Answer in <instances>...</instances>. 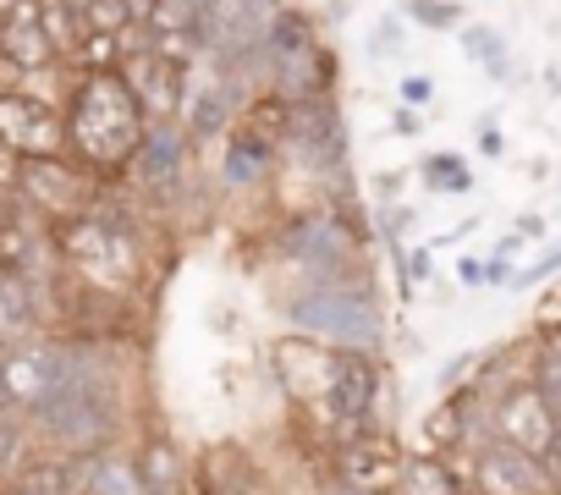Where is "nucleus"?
I'll use <instances>...</instances> for the list:
<instances>
[{"label": "nucleus", "instance_id": "f257e3e1", "mask_svg": "<svg viewBox=\"0 0 561 495\" xmlns=\"http://www.w3.org/2000/svg\"><path fill=\"white\" fill-rule=\"evenodd\" d=\"M122 375L100 342L61 336V375L45 391V402L28 413L34 435L50 451L67 457H94L122 440Z\"/></svg>", "mask_w": 561, "mask_h": 495}, {"label": "nucleus", "instance_id": "f03ea898", "mask_svg": "<svg viewBox=\"0 0 561 495\" xmlns=\"http://www.w3.org/2000/svg\"><path fill=\"white\" fill-rule=\"evenodd\" d=\"M61 116H67V154L78 165H89L100 182L127 176V160L138 154V143L149 133V116L133 100V89L116 67L111 72H78Z\"/></svg>", "mask_w": 561, "mask_h": 495}, {"label": "nucleus", "instance_id": "7ed1b4c3", "mask_svg": "<svg viewBox=\"0 0 561 495\" xmlns=\"http://www.w3.org/2000/svg\"><path fill=\"white\" fill-rule=\"evenodd\" d=\"M280 314H287V325L298 336H314V342H331V347H353V353L386 347V309H380L369 276L309 281L280 303Z\"/></svg>", "mask_w": 561, "mask_h": 495}, {"label": "nucleus", "instance_id": "20e7f679", "mask_svg": "<svg viewBox=\"0 0 561 495\" xmlns=\"http://www.w3.org/2000/svg\"><path fill=\"white\" fill-rule=\"evenodd\" d=\"M347 209H353V204L309 209V215L287 220V231H280V254L304 270V281L369 276V270H364V231L347 220Z\"/></svg>", "mask_w": 561, "mask_h": 495}, {"label": "nucleus", "instance_id": "39448f33", "mask_svg": "<svg viewBox=\"0 0 561 495\" xmlns=\"http://www.w3.org/2000/svg\"><path fill=\"white\" fill-rule=\"evenodd\" d=\"M100 187L105 182L61 149V154H23L18 160V193L12 198L23 209H34L45 226H61L72 215H89L94 198H100Z\"/></svg>", "mask_w": 561, "mask_h": 495}, {"label": "nucleus", "instance_id": "423d86ee", "mask_svg": "<svg viewBox=\"0 0 561 495\" xmlns=\"http://www.w3.org/2000/svg\"><path fill=\"white\" fill-rule=\"evenodd\" d=\"M116 72L127 78V89H133V100L144 105L149 122H176L182 116V105H187V61L182 56H171L165 45L144 39V45H133L122 56Z\"/></svg>", "mask_w": 561, "mask_h": 495}, {"label": "nucleus", "instance_id": "0eeeda50", "mask_svg": "<svg viewBox=\"0 0 561 495\" xmlns=\"http://www.w3.org/2000/svg\"><path fill=\"white\" fill-rule=\"evenodd\" d=\"M325 407H331V424L342 429V440L358 435V429H369V418L380 407V353L336 347V375H331Z\"/></svg>", "mask_w": 561, "mask_h": 495}, {"label": "nucleus", "instance_id": "6e6552de", "mask_svg": "<svg viewBox=\"0 0 561 495\" xmlns=\"http://www.w3.org/2000/svg\"><path fill=\"white\" fill-rule=\"evenodd\" d=\"M287 143L314 165V171H347V116L336 94H314L293 105Z\"/></svg>", "mask_w": 561, "mask_h": 495}, {"label": "nucleus", "instance_id": "1a4fd4ad", "mask_svg": "<svg viewBox=\"0 0 561 495\" xmlns=\"http://www.w3.org/2000/svg\"><path fill=\"white\" fill-rule=\"evenodd\" d=\"M0 143H12L18 154H61L67 116L28 89H0Z\"/></svg>", "mask_w": 561, "mask_h": 495}, {"label": "nucleus", "instance_id": "9d476101", "mask_svg": "<svg viewBox=\"0 0 561 495\" xmlns=\"http://www.w3.org/2000/svg\"><path fill=\"white\" fill-rule=\"evenodd\" d=\"M402 468H408V457H402V446L391 435L358 429V435H347L336 446V479L353 484V490H364V495H397Z\"/></svg>", "mask_w": 561, "mask_h": 495}, {"label": "nucleus", "instance_id": "9b49d317", "mask_svg": "<svg viewBox=\"0 0 561 495\" xmlns=\"http://www.w3.org/2000/svg\"><path fill=\"white\" fill-rule=\"evenodd\" d=\"M187 149H193V138H187L182 116H176V122H149L138 154L127 160V176H133L144 193L165 198V193H176L182 176H187Z\"/></svg>", "mask_w": 561, "mask_h": 495}, {"label": "nucleus", "instance_id": "f8f14e48", "mask_svg": "<svg viewBox=\"0 0 561 495\" xmlns=\"http://www.w3.org/2000/svg\"><path fill=\"white\" fill-rule=\"evenodd\" d=\"M556 424H561V418L550 413V402H545V391H539L534 380H512V385L495 396V440H512V446L528 451V457H545Z\"/></svg>", "mask_w": 561, "mask_h": 495}, {"label": "nucleus", "instance_id": "ddd939ff", "mask_svg": "<svg viewBox=\"0 0 561 495\" xmlns=\"http://www.w3.org/2000/svg\"><path fill=\"white\" fill-rule=\"evenodd\" d=\"M550 473L539 457L517 451L512 440H490L473 451V490L479 495H550Z\"/></svg>", "mask_w": 561, "mask_h": 495}, {"label": "nucleus", "instance_id": "4468645a", "mask_svg": "<svg viewBox=\"0 0 561 495\" xmlns=\"http://www.w3.org/2000/svg\"><path fill=\"white\" fill-rule=\"evenodd\" d=\"M0 61H7L12 72H23V78L61 67V50L50 45V34L39 23V0H23L12 18H0Z\"/></svg>", "mask_w": 561, "mask_h": 495}, {"label": "nucleus", "instance_id": "2eb2a0df", "mask_svg": "<svg viewBox=\"0 0 561 495\" xmlns=\"http://www.w3.org/2000/svg\"><path fill=\"white\" fill-rule=\"evenodd\" d=\"M45 287H50L45 276L0 265V347L28 342V336L45 331Z\"/></svg>", "mask_w": 561, "mask_h": 495}, {"label": "nucleus", "instance_id": "dca6fc26", "mask_svg": "<svg viewBox=\"0 0 561 495\" xmlns=\"http://www.w3.org/2000/svg\"><path fill=\"white\" fill-rule=\"evenodd\" d=\"M457 50H462L495 89H512V83H517V61H512V45H506L501 28H490V23H462V28H457Z\"/></svg>", "mask_w": 561, "mask_h": 495}, {"label": "nucleus", "instance_id": "f3484780", "mask_svg": "<svg viewBox=\"0 0 561 495\" xmlns=\"http://www.w3.org/2000/svg\"><path fill=\"white\" fill-rule=\"evenodd\" d=\"M231 122H237V78H226V72H220L215 89H204V94H193V100L182 105V127H187L193 143L226 138Z\"/></svg>", "mask_w": 561, "mask_h": 495}, {"label": "nucleus", "instance_id": "a211bd4d", "mask_svg": "<svg viewBox=\"0 0 561 495\" xmlns=\"http://www.w3.org/2000/svg\"><path fill=\"white\" fill-rule=\"evenodd\" d=\"M78 479H83V495H144V473H138V457L105 446L94 457H78Z\"/></svg>", "mask_w": 561, "mask_h": 495}, {"label": "nucleus", "instance_id": "6ab92c4d", "mask_svg": "<svg viewBox=\"0 0 561 495\" xmlns=\"http://www.w3.org/2000/svg\"><path fill=\"white\" fill-rule=\"evenodd\" d=\"M209 0H149V39H193L198 34V18H204ZM198 45V39H193Z\"/></svg>", "mask_w": 561, "mask_h": 495}, {"label": "nucleus", "instance_id": "aec40b11", "mask_svg": "<svg viewBox=\"0 0 561 495\" xmlns=\"http://www.w3.org/2000/svg\"><path fill=\"white\" fill-rule=\"evenodd\" d=\"M419 182H424L430 193L457 198V193H468V187H473V160H468V154H457V149H430V154L419 160Z\"/></svg>", "mask_w": 561, "mask_h": 495}, {"label": "nucleus", "instance_id": "412c9836", "mask_svg": "<svg viewBox=\"0 0 561 495\" xmlns=\"http://www.w3.org/2000/svg\"><path fill=\"white\" fill-rule=\"evenodd\" d=\"M138 473H144V495H182L187 490V473H182V457L171 440H149Z\"/></svg>", "mask_w": 561, "mask_h": 495}, {"label": "nucleus", "instance_id": "4be33fe9", "mask_svg": "<svg viewBox=\"0 0 561 495\" xmlns=\"http://www.w3.org/2000/svg\"><path fill=\"white\" fill-rule=\"evenodd\" d=\"M468 484L440 462V457H408V468H402V484H397V495H462Z\"/></svg>", "mask_w": 561, "mask_h": 495}, {"label": "nucleus", "instance_id": "5701e85b", "mask_svg": "<svg viewBox=\"0 0 561 495\" xmlns=\"http://www.w3.org/2000/svg\"><path fill=\"white\" fill-rule=\"evenodd\" d=\"M413 28H424V34H457L468 18H462V0H402L397 7Z\"/></svg>", "mask_w": 561, "mask_h": 495}, {"label": "nucleus", "instance_id": "b1692460", "mask_svg": "<svg viewBox=\"0 0 561 495\" xmlns=\"http://www.w3.org/2000/svg\"><path fill=\"white\" fill-rule=\"evenodd\" d=\"M28 435H34V424L23 413H0V484H12L18 468L28 462Z\"/></svg>", "mask_w": 561, "mask_h": 495}, {"label": "nucleus", "instance_id": "393cba45", "mask_svg": "<svg viewBox=\"0 0 561 495\" xmlns=\"http://www.w3.org/2000/svg\"><path fill=\"white\" fill-rule=\"evenodd\" d=\"M528 380H534V385L545 391L550 413L561 418V331L539 342V353H534V375H528Z\"/></svg>", "mask_w": 561, "mask_h": 495}, {"label": "nucleus", "instance_id": "a878e982", "mask_svg": "<svg viewBox=\"0 0 561 495\" xmlns=\"http://www.w3.org/2000/svg\"><path fill=\"white\" fill-rule=\"evenodd\" d=\"M402 50H408V18L402 12H386L375 23V34H369V56L386 61V56H402Z\"/></svg>", "mask_w": 561, "mask_h": 495}, {"label": "nucleus", "instance_id": "bb28decb", "mask_svg": "<svg viewBox=\"0 0 561 495\" xmlns=\"http://www.w3.org/2000/svg\"><path fill=\"white\" fill-rule=\"evenodd\" d=\"M556 270H561V237L545 248V254H539L528 270H517V276H512V287H539V281H550Z\"/></svg>", "mask_w": 561, "mask_h": 495}, {"label": "nucleus", "instance_id": "cd10ccee", "mask_svg": "<svg viewBox=\"0 0 561 495\" xmlns=\"http://www.w3.org/2000/svg\"><path fill=\"white\" fill-rule=\"evenodd\" d=\"M397 100H402V105H413V111H430V105H435V78L408 72V78L397 83Z\"/></svg>", "mask_w": 561, "mask_h": 495}, {"label": "nucleus", "instance_id": "c85d7f7f", "mask_svg": "<svg viewBox=\"0 0 561 495\" xmlns=\"http://www.w3.org/2000/svg\"><path fill=\"white\" fill-rule=\"evenodd\" d=\"M18 160H23V154H18L12 143H0V198L18 193Z\"/></svg>", "mask_w": 561, "mask_h": 495}, {"label": "nucleus", "instance_id": "c756f323", "mask_svg": "<svg viewBox=\"0 0 561 495\" xmlns=\"http://www.w3.org/2000/svg\"><path fill=\"white\" fill-rule=\"evenodd\" d=\"M391 133H397V138H419V133H424V122H419V111L397 100V111H391Z\"/></svg>", "mask_w": 561, "mask_h": 495}, {"label": "nucleus", "instance_id": "7c9ffc66", "mask_svg": "<svg viewBox=\"0 0 561 495\" xmlns=\"http://www.w3.org/2000/svg\"><path fill=\"white\" fill-rule=\"evenodd\" d=\"M479 149H484L490 160L506 149V143H501V133H495V116H479Z\"/></svg>", "mask_w": 561, "mask_h": 495}, {"label": "nucleus", "instance_id": "2f4dec72", "mask_svg": "<svg viewBox=\"0 0 561 495\" xmlns=\"http://www.w3.org/2000/svg\"><path fill=\"white\" fill-rule=\"evenodd\" d=\"M457 276H462V287H484V281H490V265H479V260H457Z\"/></svg>", "mask_w": 561, "mask_h": 495}, {"label": "nucleus", "instance_id": "473e14b6", "mask_svg": "<svg viewBox=\"0 0 561 495\" xmlns=\"http://www.w3.org/2000/svg\"><path fill=\"white\" fill-rule=\"evenodd\" d=\"M539 462H545V473H550V479H561V424H556V435H550V446H545V457H539Z\"/></svg>", "mask_w": 561, "mask_h": 495}, {"label": "nucleus", "instance_id": "72a5a7b5", "mask_svg": "<svg viewBox=\"0 0 561 495\" xmlns=\"http://www.w3.org/2000/svg\"><path fill=\"white\" fill-rule=\"evenodd\" d=\"M402 182H408L402 171H380V176H375V187H380V193H402Z\"/></svg>", "mask_w": 561, "mask_h": 495}, {"label": "nucleus", "instance_id": "f704fd0d", "mask_svg": "<svg viewBox=\"0 0 561 495\" xmlns=\"http://www.w3.org/2000/svg\"><path fill=\"white\" fill-rule=\"evenodd\" d=\"M325 18H331V23H336V18L347 23V18H353V0H331V7H325Z\"/></svg>", "mask_w": 561, "mask_h": 495}, {"label": "nucleus", "instance_id": "c9c22d12", "mask_svg": "<svg viewBox=\"0 0 561 495\" xmlns=\"http://www.w3.org/2000/svg\"><path fill=\"white\" fill-rule=\"evenodd\" d=\"M545 89H550V94H561V67H545Z\"/></svg>", "mask_w": 561, "mask_h": 495}, {"label": "nucleus", "instance_id": "e433bc0d", "mask_svg": "<svg viewBox=\"0 0 561 495\" xmlns=\"http://www.w3.org/2000/svg\"><path fill=\"white\" fill-rule=\"evenodd\" d=\"M18 7H23V0H0V18H12Z\"/></svg>", "mask_w": 561, "mask_h": 495}, {"label": "nucleus", "instance_id": "4c0bfd02", "mask_svg": "<svg viewBox=\"0 0 561 495\" xmlns=\"http://www.w3.org/2000/svg\"><path fill=\"white\" fill-rule=\"evenodd\" d=\"M0 413H12V402H7V385H0Z\"/></svg>", "mask_w": 561, "mask_h": 495}, {"label": "nucleus", "instance_id": "58836bf2", "mask_svg": "<svg viewBox=\"0 0 561 495\" xmlns=\"http://www.w3.org/2000/svg\"><path fill=\"white\" fill-rule=\"evenodd\" d=\"M7 209H12V198H0V215H7Z\"/></svg>", "mask_w": 561, "mask_h": 495}, {"label": "nucleus", "instance_id": "ea45409f", "mask_svg": "<svg viewBox=\"0 0 561 495\" xmlns=\"http://www.w3.org/2000/svg\"><path fill=\"white\" fill-rule=\"evenodd\" d=\"M550 495H561V479H556V484H550Z\"/></svg>", "mask_w": 561, "mask_h": 495}, {"label": "nucleus", "instance_id": "a19ab883", "mask_svg": "<svg viewBox=\"0 0 561 495\" xmlns=\"http://www.w3.org/2000/svg\"><path fill=\"white\" fill-rule=\"evenodd\" d=\"M462 495H479V490H462Z\"/></svg>", "mask_w": 561, "mask_h": 495}]
</instances>
